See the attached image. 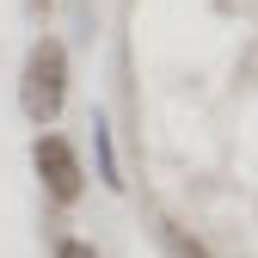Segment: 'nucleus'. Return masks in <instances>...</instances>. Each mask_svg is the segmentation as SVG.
I'll use <instances>...</instances> for the list:
<instances>
[{"mask_svg": "<svg viewBox=\"0 0 258 258\" xmlns=\"http://www.w3.org/2000/svg\"><path fill=\"white\" fill-rule=\"evenodd\" d=\"M19 105H25V117L31 123H55L61 117V105H68V49H61V37H43L31 43V55H25V74H19Z\"/></svg>", "mask_w": 258, "mask_h": 258, "instance_id": "1", "label": "nucleus"}, {"mask_svg": "<svg viewBox=\"0 0 258 258\" xmlns=\"http://www.w3.org/2000/svg\"><path fill=\"white\" fill-rule=\"evenodd\" d=\"M160 240H166V246H172V258H209V252H203L197 240H190L184 228H172V221H160Z\"/></svg>", "mask_w": 258, "mask_h": 258, "instance_id": "3", "label": "nucleus"}, {"mask_svg": "<svg viewBox=\"0 0 258 258\" xmlns=\"http://www.w3.org/2000/svg\"><path fill=\"white\" fill-rule=\"evenodd\" d=\"M49 252H55V258H99V246H92V240H74V234H55Z\"/></svg>", "mask_w": 258, "mask_h": 258, "instance_id": "4", "label": "nucleus"}, {"mask_svg": "<svg viewBox=\"0 0 258 258\" xmlns=\"http://www.w3.org/2000/svg\"><path fill=\"white\" fill-rule=\"evenodd\" d=\"M31 166H37V184H43V197L55 209H74L86 197V166H80V154H74V142L61 136V129H37Z\"/></svg>", "mask_w": 258, "mask_h": 258, "instance_id": "2", "label": "nucleus"}]
</instances>
